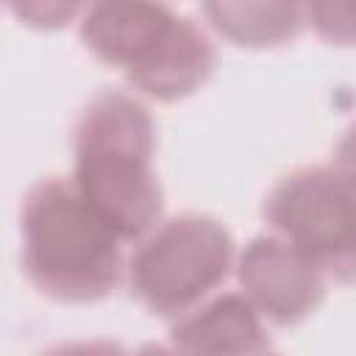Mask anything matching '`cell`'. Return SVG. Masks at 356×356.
Instances as JSON below:
<instances>
[{"label": "cell", "instance_id": "cell-1", "mask_svg": "<svg viewBox=\"0 0 356 356\" xmlns=\"http://www.w3.org/2000/svg\"><path fill=\"white\" fill-rule=\"evenodd\" d=\"M153 153V117L128 92H100L75 122L72 184L120 239H139L161 217L164 192Z\"/></svg>", "mask_w": 356, "mask_h": 356}, {"label": "cell", "instance_id": "cell-2", "mask_svg": "<svg viewBox=\"0 0 356 356\" xmlns=\"http://www.w3.org/2000/svg\"><path fill=\"white\" fill-rule=\"evenodd\" d=\"M22 267L31 284L61 303L103 300L122 278L117 231L72 181L42 178L22 203Z\"/></svg>", "mask_w": 356, "mask_h": 356}, {"label": "cell", "instance_id": "cell-3", "mask_svg": "<svg viewBox=\"0 0 356 356\" xmlns=\"http://www.w3.org/2000/svg\"><path fill=\"white\" fill-rule=\"evenodd\" d=\"M234 261L228 228L209 214H178L161 222L131 256V295L159 317H184L214 286Z\"/></svg>", "mask_w": 356, "mask_h": 356}, {"label": "cell", "instance_id": "cell-4", "mask_svg": "<svg viewBox=\"0 0 356 356\" xmlns=\"http://www.w3.org/2000/svg\"><path fill=\"white\" fill-rule=\"evenodd\" d=\"M261 214L323 275L356 284V186L334 167L284 175L264 197Z\"/></svg>", "mask_w": 356, "mask_h": 356}, {"label": "cell", "instance_id": "cell-5", "mask_svg": "<svg viewBox=\"0 0 356 356\" xmlns=\"http://www.w3.org/2000/svg\"><path fill=\"white\" fill-rule=\"evenodd\" d=\"M236 275L250 306L275 325H298L325 298L323 273L281 236L250 239Z\"/></svg>", "mask_w": 356, "mask_h": 356}, {"label": "cell", "instance_id": "cell-6", "mask_svg": "<svg viewBox=\"0 0 356 356\" xmlns=\"http://www.w3.org/2000/svg\"><path fill=\"white\" fill-rule=\"evenodd\" d=\"M175 17L164 3H95L83 11L81 42L100 61L128 75L156 50Z\"/></svg>", "mask_w": 356, "mask_h": 356}, {"label": "cell", "instance_id": "cell-7", "mask_svg": "<svg viewBox=\"0 0 356 356\" xmlns=\"http://www.w3.org/2000/svg\"><path fill=\"white\" fill-rule=\"evenodd\" d=\"M170 339L184 356H259L270 350L261 314L239 292H225L184 314Z\"/></svg>", "mask_w": 356, "mask_h": 356}, {"label": "cell", "instance_id": "cell-8", "mask_svg": "<svg viewBox=\"0 0 356 356\" xmlns=\"http://www.w3.org/2000/svg\"><path fill=\"white\" fill-rule=\"evenodd\" d=\"M214 61L217 56L209 36L189 17L178 14L159 50L125 78L142 95L172 103L200 89L214 72Z\"/></svg>", "mask_w": 356, "mask_h": 356}, {"label": "cell", "instance_id": "cell-9", "mask_svg": "<svg viewBox=\"0 0 356 356\" xmlns=\"http://www.w3.org/2000/svg\"><path fill=\"white\" fill-rule=\"evenodd\" d=\"M200 11L217 33L248 47H275L295 39L306 14L295 3H203Z\"/></svg>", "mask_w": 356, "mask_h": 356}, {"label": "cell", "instance_id": "cell-10", "mask_svg": "<svg viewBox=\"0 0 356 356\" xmlns=\"http://www.w3.org/2000/svg\"><path fill=\"white\" fill-rule=\"evenodd\" d=\"M303 11L323 39L337 44H356V6L312 3L303 6Z\"/></svg>", "mask_w": 356, "mask_h": 356}, {"label": "cell", "instance_id": "cell-11", "mask_svg": "<svg viewBox=\"0 0 356 356\" xmlns=\"http://www.w3.org/2000/svg\"><path fill=\"white\" fill-rule=\"evenodd\" d=\"M39 356H128V353L122 345L111 339H75V342H58Z\"/></svg>", "mask_w": 356, "mask_h": 356}, {"label": "cell", "instance_id": "cell-12", "mask_svg": "<svg viewBox=\"0 0 356 356\" xmlns=\"http://www.w3.org/2000/svg\"><path fill=\"white\" fill-rule=\"evenodd\" d=\"M334 170L356 186V122L342 134V139L334 150Z\"/></svg>", "mask_w": 356, "mask_h": 356}, {"label": "cell", "instance_id": "cell-13", "mask_svg": "<svg viewBox=\"0 0 356 356\" xmlns=\"http://www.w3.org/2000/svg\"><path fill=\"white\" fill-rule=\"evenodd\" d=\"M136 356H184V353H178V350H172V348H164V345H145Z\"/></svg>", "mask_w": 356, "mask_h": 356}, {"label": "cell", "instance_id": "cell-14", "mask_svg": "<svg viewBox=\"0 0 356 356\" xmlns=\"http://www.w3.org/2000/svg\"><path fill=\"white\" fill-rule=\"evenodd\" d=\"M259 356H278V353H273V350H264V353H259Z\"/></svg>", "mask_w": 356, "mask_h": 356}]
</instances>
